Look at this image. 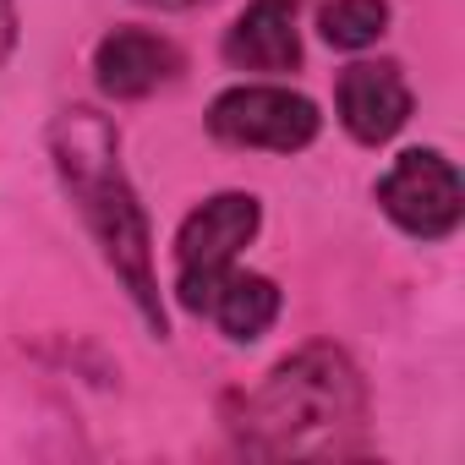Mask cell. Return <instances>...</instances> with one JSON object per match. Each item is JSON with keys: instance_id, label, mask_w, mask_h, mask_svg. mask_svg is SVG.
Returning <instances> with one entry per match:
<instances>
[{"instance_id": "cell-1", "label": "cell", "mask_w": 465, "mask_h": 465, "mask_svg": "<svg viewBox=\"0 0 465 465\" xmlns=\"http://www.w3.org/2000/svg\"><path fill=\"white\" fill-rule=\"evenodd\" d=\"M45 148H50V164H55L77 219L88 224L104 269L121 280V291L137 307V318L148 323V334L164 340L170 318H164L159 269H153V230H148L137 186L121 164V132L94 104H66V110H55Z\"/></svg>"}, {"instance_id": "cell-2", "label": "cell", "mask_w": 465, "mask_h": 465, "mask_svg": "<svg viewBox=\"0 0 465 465\" xmlns=\"http://www.w3.org/2000/svg\"><path fill=\"white\" fill-rule=\"evenodd\" d=\"M252 460H345L367 454V383L340 345H302L230 416Z\"/></svg>"}, {"instance_id": "cell-3", "label": "cell", "mask_w": 465, "mask_h": 465, "mask_svg": "<svg viewBox=\"0 0 465 465\" xmlns=\"http://www.w3.org/2000/svg\"><path fill=\"white\" fill-rule=\"evenodd\" d=\"M263 203L252 192H213L175 230V302L192 318H208L213 291L230 280L236 258L258 242Z\"/></svg>"}, {"instance_id": "cell-4", "label": "cell", "mask_w": 465, "mask_h": 465, "mask_svg": "<svg viewBox=\"0 0 465 465\" xmlns=\"http://www.w3.org/2000/svg\"><path fill=\"white\" fill-rule=\"evenodd\" d=\"M208 132L224 148H269V153H302L323 132V115L307 94L280 83H236L208 104Z\"/></svg>"}, {"instance_id": "cell-5", "label": "cell", "mask_w": 465, "mask_h": 465, "mask_svg": "<svg viewBox=\"0 0 465 465\" xmlns=\"http://www.w3.org/2000/svg\"><path fill=\"white\" fill-rule=\"evenodd\" d=\"M378 208L416 242H449L465 219V186L454 159L438 148H405L383 175H378Z\"/></svg>"}, {"instance_id": "cell-6", "label": "cell", "mask_w": 465, "mask_h": 465, "mask_svg": "<svg viewBox=\"0 0 465 465\" xmlns=\"http://www.w3.org/2000/svg\"><path fill=\"white\" fill-rule=\"evenodd\" d=\"M186 55L153 28H110L94 45V83L104 99H148L175 83Z\"/></svg>"}, {"instance_id": "cell-7", "label": "cell", "mask_w": 465, "mask_h": 465, "mask_svg": "<svg viewBox=\"0 0 465 465\" xmlns=\"http://www.w3.org/2000/svg\"><path fill=\"white\" fill-rule=\"evenodd\" d=\"M334 104H340V126L356 143L378 148L411 121V83L400 77L394 61H356V66L340 72Z\"/></svg>"}, {"instance_id": "cell-8", "label": "cell", "mask_w": 465, "mask_h": 465, "mask_svg": "<svg viewBox=\"0 0 465 465\" xmlns=\"http://www.w3.org/2000/svg\"><path fill=\"white\" fill-rule=\"evenodd\" d=\"M302 0H247L224 28V61L236 72H296L302 66Z\"/></svg>"}, {"instance_id": "cell-9", "label": "cell", "mask_w": 465, "mask_h": 465, "mask_svg": "<svg viewBox=\"0 0 465 465\" xmlns=\"http://www.w3.org/2000/svg\"><path fill=\"white\" fill-rule=\"evenodd\" d=\"M208 318L219 323L224 340H236V345H252L274 329L280 318V285L269 274H242V269H230V280L213 291L208 302Z\"/></svg>"}, {"instance_id": "cell-10", "label": "cell", "mask_w": 465, "mask_h": 465, "mask_svg": "<svg viewBox=\"0 0 465 465\" xmlns=\"http://www.w3.org/2000/svg\"><path fill=\"white\" fill-rule=\"evenodd\" d=\"M318 28L334 50H367L389 34V0H329Z\"/></svg>"}, {"instance_id": "cell-11", "label": "cell", "mask_w": 465, "mask_h": 465, "mask_svg": "<svg viewBox=\"0 0 465 465\" xmlns=\"http://www.w3.org/2000/svg\"><path fill=\"white\" fill-rule=\"evenodd\" d=\"M17 50V0H0V66Z\"/></svg>"}, {"instance_id": "cell-12", "label": "cell", "mask_w": 465, "mask_h": 465, "mask_svg": "<svg viewBox=\"0 0 465 465\" xmlns=\"http://www.w3.org/2000/svg\"><path fill=\"white\" fill-rule=\"evenodd\" d=\"M143 6H159V12H186V6H197V0H143Z\"/></svg>"}]
</instances>
